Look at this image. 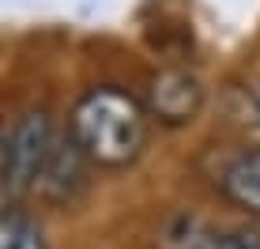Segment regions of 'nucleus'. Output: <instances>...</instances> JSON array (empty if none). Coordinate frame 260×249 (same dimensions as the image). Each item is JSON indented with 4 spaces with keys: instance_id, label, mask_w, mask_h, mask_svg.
I'll use <instances>...</instances> for the list:
<instances>
[{
    "instance_id": "1",
    "label": "nucleus",
    "mask_w": 260,
    "mask_h": 249,
    "mask_svg": "<svg viewBox=\"0 0 260 249\" xmlns=\"http://www.w3.org/2000/svg\"><path fill=\"white\" fill-rule=\"evenodd\" d=\"M87 159L68 132L53 124L49 113H26L8 136L4 185L19 197L64 204L87 185Z\"/></svg>"
},
{
    "instance_id": "2",
    "label": "nucleus",
    "mask_w": 260,
    "mask_h": 249,
    "mask_svg": "<svg viewBox=\"0 0 260 249\" xmlns=\"http://www.w3.org/2000/svg\"><path fill=\"white\" fill-rule=\"evenodd\" d=\"M68 136L91 166H128L147 144V106L117 87H91L72 106Z\"/></svg>"
},
{
    "instance_id": "3",
    "label": "nucleus",
    "mask_w": 260,
    "mask_h": 249,
    "mask_svg": "<svg viewBox=\"0 0 260 249\" xmlns=\"http://www.w3.org/2000/svg\"><path fill=\"white\" fill-rule=\"evenodd\" d=\"M204 106V83L189 68H162L147 83V113L162 124H185Z\"/></svg>"
},
{
    "instance_id": "4",
    "label": "nucleus",
    "mask_w": 260,
    "mask_h": 249,
    "mask_svg": "<svg viewBox=\"0 0 260 249\" xmlns=\"http://www.w3.org/2000/svg\"><path fill=\"white\" fill-rule=\"evenodd\" d=\"M158 249H260V234L256 230H215L200 219H174L162 238Z\"/></svg>"
},
{
    "instance_id": "5",
    "label": "nucleus",
    "mask_w": 260,
    "mask_h": 249,
    "mask_svg": "<svg viewBox=\"0 0 260 249\" xmlns=\"http://www.w3.org/2000/svg\"><path fill=\"white\" fill-rule=\"evenodd\" d=\"M215 189L230 204L260 215V147L238 151L215 170Z\"/></svg>"
},
{
    "instance_id": "6",
    "label": "nucleus",
    "mask_w": 260,
    "mask_h": 249,
    "mask_svg": "<svg viewBox=\"0 0 260 249\" xmlns=\"http://www.w3.org/2000/svg\"><path fill=\"white\" fill-rule=\"evenodd\" d=\"M0 249H49L38 215L19 204H0Z\"/></svg>"
},
{
    "instance_id": "7",
    "label": "nucleus",
    "mask_w": 260,
    "mask_h": 249,
    "mask_svg": "<svg viewBox=\"0 0 260 249\" xmlns=\"http://www.w3.org/2000/svg\"><path fill=\"white\" fill-rule=\"evenodd\" d=\"M4 166H8V136H0V181H4Z\"/></svg>"
}]
</instances>
